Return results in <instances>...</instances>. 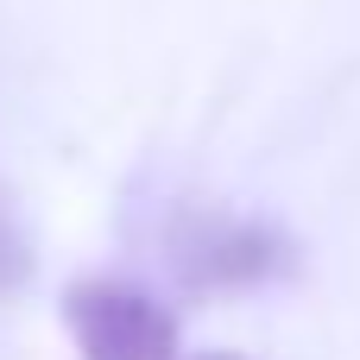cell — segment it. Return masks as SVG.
I'll list each match as a JSON object with an SVG mask.
<instances>
[{"instance_id": "obj_1", "label": "cell", "mask_w": 360, "mask_h": 360, "mask_svg": "<svg viewBox=\"0 0 360 360\" xmlns=\"http://www.w3.org/2000/svg\"><path fill=\"white\" fill-rule=\"evenodd\" d=\"M63 329L82 360H177V316L120 278H76L63 291Z\"/></svg>"}, {"instance_id": "obj_2", "label": "cell", "mask_w": 360, "mask_h": 360, "mask_svg": "<svg viewBox=\"0 0 360 360\" xmlns=\"http://www.w3.org/2000/svg\"><path fill=\"white\" fill-rule=\"evenodd\" d=\"M171 266L190 291H247V285H266L285 266V253H272V234L253 221L190 215L171 240Z\"/></svg>"}, {"instance_id": "obj_3", "label": "cell", "mask_w": 360, "mask_h": 360, "mask_svg": "<svg viewBox=\"0 0 360 360\" xmlns=\"http://www.w3.org/2000/svg\"><path fill=\"white\" fill-rule=\"evenodd\" d=\"M25 272H32V247H25V234L13 228V209H6V196H0V291L25 285Z\"/></svg>"}, {"instance_id": "obj_4", "label": "cell", "mask_w": 360, "mask_h": 360, "mask_svg": "<svg viewBox=\"0 0 360 360\" xmlns=\"http://www.w3.org/2000/svg\"><path fill=\"white\" fill-rule=\"evenodd\" d=\"M196 360H240V354H196Z\"/></svg>"}]
</instances>
